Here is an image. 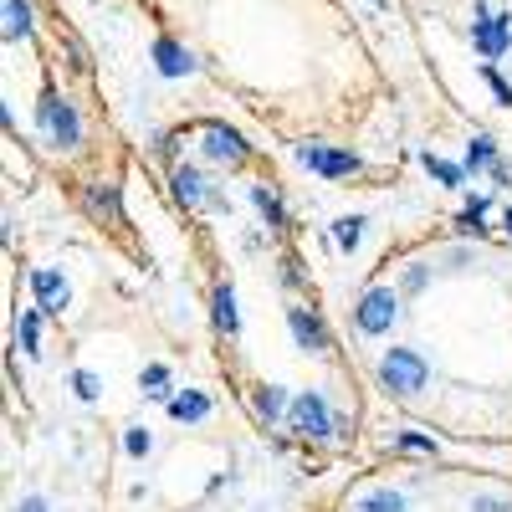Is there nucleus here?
<instances>
[{"mask_svg":"<svg viewBox=\"0 0 512 512\" xmlns=\"http://www.w3.org/2000/svg\"><path fill=\"white\" fill-rule=\"evenodd\" d=\"M425 359L415 354V349H390L379 359V379H384V390H395V395H415V390H425Z\"/></svg>","mask_w":512,"mask_h":512,"instance_id":"1","label":"nucleus"},{"mask_svg":"<svg viewBox=\"0 0 512 512\" xmlns=\"http://www.w3.org/2000/svg\"><path fill=\"white\" fill-rule=\"evenodd\" d=\"M472 47L487 57V62H497V57H507L512 52V16H497L487 0H477V21H472Z\"/></svg>","mask_w":512,"mask_h":512,"instance_id":"2","label":"nucleus"},{"mask_svg":"<svg viewBox=\"0 0 512 512\" xmlns=\"http://www.w3.org/2000/svg\"><path fill=\"white\" fill-rule=\"evenodd\" d=\"M36 118H41V128H47V139L57 144V149H72L77 139H82V118H77V108L67 103V98H57V93H47L36 103Z\"/></svg>","mask_w":512,"mask_h":512,"instance_id":"3","label":"nucleus"},{"mask_svg":"<svg viewBox=\"0 0 512 512\" xmlns=\"http://www.w3.org/2000/svg\"><path fill=\"white\" fill-rule=\"evenodd\" d=\"M297 164L313 169V175H328V180L359 175V154H349V149H323V144H297Z\"/></svg>","mask_w":512,"mask_h":512,"instance_id":"4","label":"nucleus"},{"mask_svg":"<svg viewBox=\"0 0 512 512\" xmlns=\"http://www.w3.org/2000/svg\"><path fill=\"white\" fill-rule=\"evenodd\" d=\"M292 431L323 441V436L338 431V425H333V415H328V405H323L318 395H297V400H292Z\"/></svg>","mask_w":512,"mask_h":512,"instance_id":"5","label":"nucleus"},{"mask_svg":"<svg viewBox=\"0 0 512 512\" xmlns=\"http://www.w3.org/2000/svg\"><path fill=\"white\" fill-rule=\"evenodd\" d=\"M395 292L390 287H374V292H364L359 297V333H390V323H395Z\"/></svg>","mask_w":512,"mask_h":512,"instance_id":"6","label":"nucleus"},{"mask_svg":"<svg viewBox=\"0 0 512 512\" xmlns=\"http://www.w3.org/2000/svg\"><path fill=\"white\" fill-rule=\"evenodd\" d=\"M31 292H36V308L52 313V318L67 308V297H72V292H67V277H57L52 267H36V272H31Z\"/></svg>","mask_w":512,"mask_h":512,"instance_id":"7","label":"nucleus"},{"mask_svg":"<svg viewBox=\"0 0 512 512\" xmlns=\"http://www.w3.org/2000/svg\"><path fill=\"white\" fill-rule=\"evenodd\" d=\"M200 139H205V154H210V159H221V164H241V159H246L241 134H236V128H226V123H205V128H200Z\"/></svg>","mask_w":512,"mask_h":512,"instance_id":"8","label":"nucleus"},{"mask_svg":"<svg viewBox=\"0 0 512 512\" xmlns=\"http://www.w3.org/2000/svg\"><path fill=\"white\" fill-rule=\"evenodd\" d=\"M154 67H159L164 77H190V72H195V57H190V47H180L175 36H159V41H154Z\"/></svg>","mask_w":512,"mask_h":512,"instance_id":"9","label":"nucleus"},{"mask_svg":"<svg viewBox=\"0 0 512 512\" xmlns=\"http://www.w3.org/2000/svg\"><path fill=\"white\" fill-rule=\"evenodd\" d=\"M287 328H292V338H297L303 349H313V354L328 349V333H323V323H318L308 308H287Z\"/></svg>","mask_w":512,"mask_h":512,"instance_id":"10","label":"nucleus"},{"mask_svg":"<svg viewBox=\"0 0 512 512\" xmlns=\"http://www.w3.org/2000/svg\"><path fill=\"white\" fill-rule=\"evenodd\" d=\"M175 195L185 200V205H216V195L205 190V180H200V169H175Z\"/></svg>","mask_w":512,"mask_h":512,"instance_id":"11","label":"nucleus"},{"mask_svg":"<svg viewBox=\"0 0 512 512\" xmlns=\"http://www.w3.org/2000/svg\"><path fill=\"white\" fill-rule=\"evenodd\" d=\"M31 0H6V41H21L31 36Z\"/></svg>","mask_w":512,"mask_h":512,"instance_id":"12","label":"nucleus"},{"mask_svg":"<svg viewBox=\"0 0 512 512\" xmlns=\"http://www.w3.org/2000/svg\"><path fill=\"white\" fill-rule=\"evenodd\" d=\"M169 415H175V420H205L210 415V400L200 390H185V395L169 400Z\"/></svg>","mask_w":512,"mask_h":512,"instance_id":"13","label":"nucleus"},{"mask_svg":"<svg viewBox=\"0 0 512 512\" xmlns=\"http://www.w3.org/2000/svg\"><path fill=\"white\" fill-rule=\"evenodd\" d=\"M497 164V144L487 134H477L472 144H466V175H477V169H492Z\"/></svg>","mask_w":512,"mask_h":512,"instance_id":"14","label":"nucleus"},{"mask_svg":"<svg viewBox=\"0 0 512 512\" xmlns=\"http://www.w3.org/2000/svg\"><path fill=\"white\" fill-rule=\"evenodd\" d=\"M251 200H256V210L272 221V226H287V216H282V205H277V195L267 190V185H251Z\"/></svg>","mask_w":512,"mask_h":512,"instance_id":"15","label":"nucleus"},{"mask_svg":"<svg viewBox=\"0 0 512 512\" xmlns=\"http://www.w3.org/2000/svg\"><path fill=\"white\" fill-rule=\"evenodd\" d=\"M359 236H364V221H359V216H344V221H333V241L344 246V251H354V246H359Z\"/></svg>","mask_w":512,"mask_h":512,"instance_id":"16","label":"nucleus"},{"mask_svg":"<svg viewBox=\"0 0 512 512\" xmlns=\"http://www.w3.org/2000/svg\"><path fill=\"white\" fill-rule=\"evenodd\" d=\"M359 512H405V497L400 492H369L359 502Z\"/></svg>","mask_w":512,"mask_h":512,"instance_id":"17","label":"nucleus"},{"mask_svg":"<svg viewBox=\"0 0 512 512\" xmlns=\"http://www.w3.org/2000/svg\"><path fill=\"white\" fill-rule=\"evenodd\" d=\"M425 169H431L441 185H461V180H466V169H461V164H446V159H436V154H425Z\"/></svg>","mask_w":512,"mask_h":512,"instance_id":"18","label":"nucleus"},{"mask_svg":"<svg viewBox=\"0 0 512 512\" xmlns=\"http://www.w3.org/2000/svg\"><path fill=\"white\" fill-rule=\"evenodd\" d=\"M216 323H221L226 333H236V292H231V287L216 292Z\"/></svg>","mask_w":512,"mask_h":512,"instance_id":"19","label":"nucleus"},{"mask_svg":"<svg viewBox=\"0 0 512 512\" xmlns=\"http://www.w3.org/2000/svg\"><path fill=\"white\" fill-rule=\"evenodd\" d=\"M144 395H154V400L169 395V369H164V364H149V369H144Z\"/></svg>","mask_w":512,"mask_h":512,"instance_id":"20","label":"nucleus"},{"mask_svg":"<svg viewBox=\"0 0 512 512\" xmlns=\"http://www.w3.org/2000/svg\"><path fill=\"white\" fill-rule=\"evenodd\" d=\"M482 77H487V88L497 93V103H507V108H512V88H507V82H502V72H497L492 62H482Z\"/></svg>","mask_w":512,"mask_h":512,"instance_id":"21","label":"nucleus"},{"mask_svg":"<svg viewBox=\"0 0 512 512\" xmlns=\"http://www.w3.org/2000/svg\"><path fill=\"white\" fill-rule=\"evenodd\" d=\"M256 410H262L267 420L282 410V390H277V384H267V390H256Z\"/></svg>","mask_w":512,"mask_h":512,"instance_id":"22","label":"nucleus"},{"mask_svg":"<svg viewBox=\"0 0 512 512\" xmlns=\"http://www.w3.org/2000/svg\"><path fill=\"white\" fill-rule=\"evenodd\" d=\"M21 344H26V354H36V338H41V323H36V313H21Z\"/></svg>","mask_w":512,"mask_h":512,"instance_id":"23","label":"nucleus"},{"mask_svg":"<svg viewBox=\"0 0 512 512\" xmlns=\"http://www.w3.org/2000/svg\"><path fill=\"white\" fill-rule=\"evenodd\" d=\"M72 384H77V395H82V400H98V374L77 369V374H72Z\"/></svg>","mask_w":512,"mask_h":512,"instance_id":"24","label":"nucleus"},{"mask_svg":"<svg viewBox=\"0 0 512 512\" xmlns=\"http://www.w3.org/2000/svg\"><path fill=\"white\" fill-rule=\"evenodd\" d=\"M472 512H512V502H502V497H472Z\"/></svg>","mask_w":512,"mask_h":512,"instance_id":"25","label":"nucleus"},{"mask_svg":"<svg viewBox=\"0 0 512 512\" xmlns=\"http://www.w3.org/2000/svg\"><path fill=\"white\" fill-rule=\"evenodd\" d=\"M128 451H134V456H144L149 451V431H128V441H123Z\"/></svg>","mask_w":512,"mask_h":512,"instance_id":"26","label":"nucleus"},{"mask_svg":"<svg viewBox=\"0 0 512 512\" xmlns=\"http://www.w3.org/2000/svg\"><path fill=\"white\" fill-rule=\"evenodd\" d=\"M400 446H410V451H436V446L425 441V436H400Z\"/></svg>","mask_w":512,"mask_h":512,"instance_id":"27","label":"nucleus"},{"mask_svg":"<svg viewBox=\"0 0 512 512\" xmlns=\"http://www.w3.org/2000/svg\"><path fill=\"white\" fill-rule=\"evenodd\" d=\"M405 287H410V292H420V287H425V272H420V267H410V272H405Z\"/></svg>","mask_w":512,"mask_h":512,"instance_id":"28","label":"nucleus"},{"mask_svg":"<svg viewBox=\"0 0 512 512\" xmlns=\"http://www.w3.org/2000/svg\"><path fill=\"white\" fill-rule=\"evenodd\" d=\"M21 512H47V502H41V497H26V502H21Z\"/></svg>","mask_w":512,"mask_h":512,"instance_id":"29","label":"nucleus"},{"mask_svg":"<svg viewBox=\"0 0 512 512\" xmlns=\"http://www.w3.org/2000/svg\"><path fill=\"white\" fill-rule=\"evenodd\" d=\"M502 226H507V236H512V210H507V216H502Z\"/></svg>","mask_w":512,"mask_h":512,"instance_id":"30","label":"nucleus"}]
</instances>
